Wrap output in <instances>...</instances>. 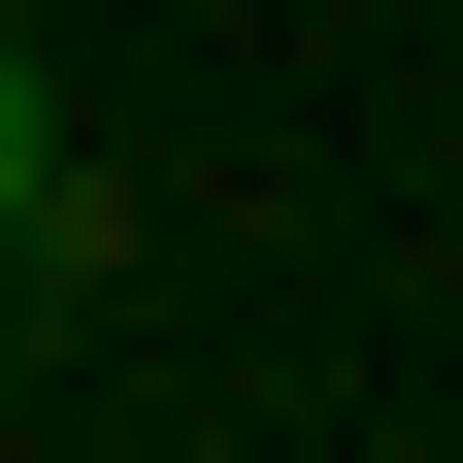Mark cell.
<instances>
[{
	"mask_svg": "<svg viewBox=\"0 0 463 463\" xmlns=\"http://www.w3.org/2000/svg\"><path fill=\"white\" fill-rule=\"evenodd\" d=\"M0 265H99V165H67V67L0 33Z\"/></svg>",
	"mask_w": 463,
	"mask_h": 463,
	"instance_id": "1",
	"label": "cell"
},
{
	"mask_svg": "<svg viewBox=\"0 0 463 463\" xmlns=\"http://www.w3.org/2000/svg\"><path fill=\"white\" fill-rule=\"evenodd\" d=\"M0 364H33V265H0Z\"/></svg>",
	"mask_w": 463,
	"mask_h": 463,
	"instance_id": "2",
	"label": "cell"
}]
</instances>
